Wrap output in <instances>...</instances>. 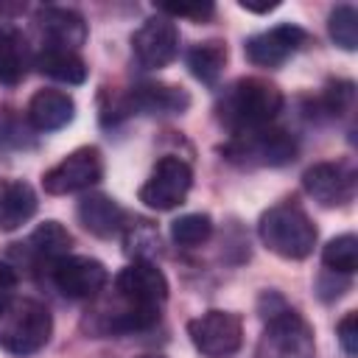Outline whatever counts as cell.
I'll list each match as a JSON object with an SVG mask.
<instances>
[{"mask_svg":"<svg viewBox=\"0 0 358 358\" xmlns=\"http://www.w3.org/2000/svg\"><path fill=\"white\" fill-rule=\"evenodd\" d=\"M282 101L285 98L277 84L249 76V78H238L221 92L215 103V117L232 134H243L268 126L280 115Z\"/></svg>","mask_w":358,"mask_h":358,"instance_id":"6da1fadb","label":"cell"},{"mask_svg":"<svg viewBox=\"0 0 358 358\" xmlns=\"http://www.w3.org/2000/svg\"><path fill=\"white\" fill-rule=\"evenodd\" d=\"M53 333L48 305L31 296H8L0 302V350L17 358L39 352Z\"/></svg>","mask_w":358,"mask_h":358,"instance_id":"7a4b0ae2","label":"cell"},{"mask_svg":"<svg viewBox=\"0 0 358 358\" xmlns=\"http://www.w3.org/2000/svg\"><path fill=\"white\" fill-rule=\"evenodd\" d=\"M260 316L266 322L260 352L268 350V358H313V327L305 322L299 310L285 305L277 294H263L260 299Z\"/></svg>","mask_w":358,"mask_h":358,"instance_id":"3957f363","label":"cell"},{"mask_svg":"<svg viewBox=\"0 0 358 358\" xmlns=\"http://www.w3.org/2000/svg\"><path fill=\"white\" fill-rule=\"evenodd\" d=\"M257 235L263 246L285 260H305L316 246V227L302 207L282 201L268 207L257 221Z\"/></svg>","mask_w":358,"mask_h":358,"instance_id":"277c9868","label":"cell"},{"mask_svg":"<svg viewBox=\"0 0 358 358\" xmlns=\"http://www.w3.org/2000/svg\"><path fill=\"white\" fill-rule=\"evenodd\" d=\"M218 151L224 159L241 168H280L296 159V140L285 129L263 126L255 131L232 134Z\"/></svg>","mask_w":358,"mask_h":358,"instance_id":"5b68a950","label":"cell"},{"mask_svg":"<svg viewBox=\"0 0 358 358\" xmlns=\"http://www.w3.org/2000/svg\"><path fill=\"white\" fill-rule=\"evenodd\" d=\"M193 187V168L182 157H159L148 179L137 190V199L148 210H173L179 207Z\"/></svg>","mask_w":358,"mask_h":358,"instance_id":"8992f818","label":"cell"},{"mask_svg":"<svg viewBox=\"0 0 358 358\" xmlns=\"http://www.w3.org/2000/svg\"><path fill=\"white\" fill-rule=\"evenodd\" d=\"M193 347L207 358H229L243 344V322L229 310H207L187 322Z\"/></svg>","mask_w":358,"mask_h":358,"instance_id":"52a82bcc","label":"cell"},{"mask_svg":"<svg viewBox=\"0 0 358 358\" xmlns=\"http://www.w3.org/2000/svg\"><path fill=\"white\" fill-rule=\"evenodd\" d=\"M101 176H103L101 151L95 145H81L70 151L64 159H59L50 171H45L42 187L50 196H67V193H78V190L98 185Z\"/></svg>","mask_w":358,"mask_h":358,"instance_id":"ba28073f","label":"cell"},{"mask_svg":"<svg viewBox=\"0 0 358 358\" xmlns=\"http://www.w3.org/2000/svg\"><path fill=\"white\" fill-rule=\"evenodd\" d=\"M48 274L56 291H62L67 299H92L109 282L106 266L87 255H64L48 266Z\"/></svg>","mask_w":358,"mask_h":358,"instance_id":"9c48e42d","label":"cell"},{"mask_svg":"<svg viewBox=\"0 0 358 358\" xmlns=\"http://www.w3.org/2000/svg\"><path fill=\"white\" fill-rule=\"evenodd\" d=\"M115 294L120 302L140 310H159L168 299V280L151 260H134L115 277Z\"/></svg>","mask_w":358,"mask_h":358,"instance_id":"30bf717a","label":"cell"},{"mask_svg":"<svg viewBox=\"0 0 358 358\" xmlns=\"http://www.w3.org/2000/svg\"><path fill=\"white\" fill-rule=\"evenodd\" d=\"M131 53L145 70L168 67L179 53V28H176V22L165 14L148 17L131 34Z\"/></svg>","mask_w":358,"mask_h":358,"instance_id":"8fae6325","label":"cell"},{"mask_svg":"<svg viewBox=\"0 0 358 358\" xmlns=\"http://www.w3.org/2000/svg\"><path fill=\"white\" fill-rule=\"evenodd\" d=\"M308 31H302L294 22H280L268 31H260L255 36H249L243 42V53L255 67H280L282 62H288L299 48L308 45Z\"/></svg>","mask_w":358,"mask_h":358,"instance_id":"7c38bea8","label":"cell"},{"mask_svg":"<svg viewBox=\"0 0 358 358\" xmlns=\"http://www.w3.org/2000/svg\"><path fill=\"white\" fill-rule=\"evenodd\" d=\"M190 106L187 90L176 84H162V81H143L126 92V98L117 103L123 115L137 112V115H182Z\"/></svg>","mask_w":358,"mask_h":358,"instance_id":"4fadbf2b","label":"cell"},{"mask_svg":"<svg viewBox=\"0 0 358 358\" xmlns=\"http://www.w3.org/2000/svg\"><path fill=\"white\" fill-rule=\"evenodd\" d=\"M305 193L322 207H341L352 199L355 176L341 162H316L302 173Z\"/></svg>","mask_w":358,"mask_h":358,"instance_id":"5bb4252c","label":"cell"},{"mask_svg":"<svg viewBox=\"0 0 358 358\" xmlns=\"http://www.w3.org/2000/svg\"><path fill=\"white\" fill-rule=\"evenodd\" d=\"M36 31L48 42V48H64L78 50L87 42V22L78 11L62 8V6H42L34 17Z\"/></svg>","mask_w":358,"mask_h":358,"instance_id":"9a60e30c","label":"cell"},{"mask_svg":"<svg viewBox=\"0 0 358 358\" xmlns=\"http://www.w3.org/2000/svg\"><path fill=\"white\" fill-rule=\"evenodd\" d=\"M25 117L36 131H56V129H64L76 117V101L64 90L45 87L31 95Z\"/></svg>","mask_w":358,"mask_h":358,"instance_id":"2e32d148","label":"cell"},{"mask_svg":"<svg viewBox=\"0 0 358 358\" xmlns=\"http://www.w3.org/2000/svg\"><path fill=\"white\" fill-rule=\"evenodd\" d=\"M76 213H78V221L84 224V229L92 232L95 238L120 235L123 227L129 224L126 221V210L112 196H103V193H87V196H81Z\"/></svg>","mask_w":358,"mask_h":358,"instance_id":"e0dca14e","label":"cell"},{"mask_svg":"<svg viewBox=\"0 0 358 358\" xmlns=\"http://www.w3.org/2000/svg\"><path fill=\"white\" fill-rule=\"evenodd\" d=\"M22 246V255L28 260H34L36 266H50L53 260L70 255V246H73V235L67 232V227H62L59 221H42Z\"/></svg>","mask_w":358,"mask_h":358,"instance_id":"ac0fdd59","label":"cell"},{"mask_svg":"<svg viewBox=\"0 0 358 358\" xmlns=\"http://www.w3.org/2000/svg\"><path fill=\"white\" fill-rule=\"evenodd\" d=\"M34 67L62 84H84L87 81V64L76 50H64V48H42L34 56Z\"/></svg>","mask_w":358,"mask_h":358,"instance_id":"d6986e66","label":"cell"},{"mask_svg":"<svg viewBox=\"0 0 358 358\" xmlns=\"http://www.w3.org/2000/svg\"><path fill=\"white\" fill-rule=\"evenodd\" d=\"M36 213V193L28 182H8L0 193V232L20 229Z\"/></svg>","mask_w":358,"mask_h":358,"instance_id":"ffe728a7","label":"cell"},{"mask_svg":"<svg viewBox=\"0 0 358 358\" xmlns=\"http://www.w3.org/2000/svg\"><path fill=\"white\" fill-rule=\"evenodd\" d=\"M224 64H227V45L221 39H207L187 50V67L201 84H210V87L218 84Z\"/></svg>","mask_w":358,"mask_h":358,"instance_id":"44dd1931","label":"cell"},{"mask_svg":"<svg viewBox=\"0 0 358 358\" xmlns=\"http://www.w3.org/2000/svg\"><path fill=\"white\" fill-rule=\"evenodd\" d=\"M28 73V48L14 28H0V81L20 84Z\"/></svg>","mask_w":358,"mask_h":358,"instance_id":"7402d4cb","label":"cell"},{"mask_svg":"<svg viewBox=\"0 0 358 358\" xmlns=\"http://www.w3.org/2000/svg\"><path fill=\"white\" fill-rule=\"evenodd\" d=\"M123 243H126V255H131L134 260H151L154 255H159V232L151 221H129L123 227Z\"/></svg>","mask_w":358,"mask_h":358,"instance_id":"603a6c76","label":"cell"},{"mask_svg":"<svg viewBox=\"0 0 358 358\" xmlns=\"http://www.w3.org/2000/svg\"><path fill=\"white\" fill-rule=\"evenodd\" d=\"M322 263L336 274H352L358 268V238L352 232L336 235L322 249Z\"/></svg>","mask_w":358,"mask_h":358,"instance_id":"cb8c5ba5","label":"cell"},{"mask_svg":"<svg viewBox=\"0 0 358 358\" xmlns=\"http://www.w3.org/2000/svg\"><path fill=\"white\" fill-rule=\"evenodd\" d=\"M213 235V218L207 213H187L171 224V238L179 246H201Z\"/></svg>","mask_w":358,"mask_h":358,"instance_id":"d4e9b609","label":"cell"},{"mask_svg":"<svg viewBox=\"0 0 358 358\" xmlns=\"http://www.w3.org/2000/svg\"><path fill=\"white\" fill-rule=\"evenodd\" d=\"M327 31H330V39L341 50H355L358 48V11L352 6H347V3L336 6L330 11Z\"/></svg>","mask_w":358,"mask_h":358,"instance_id":"484cf974","label":"cell"},{"mask_svg":"<svg viewBox=\"0 0 358 358\" xmlns=\"http://www.w3.org/2000/svg\"><path fill=\"white\" fill-rule=\"evenodd\" d=\"M352 98H355V87H352V81H330V84L324 87L322 106H324V112H327V115L338 117V115L350 112Z\"/></svg>","mask_w":358,"mask_h":358,"instance_id":"4316f807","label":"cell"},{"mask_svg":"<svg viewBox=\"0 0 358 358\" xmlns=\"http://www.w3.org/2000/svg\"><path fill=\"white\" fill-rule=\"evenodd\" d=\"M157 14H165V17H187V20H196V22H204L215 14V6L213 3H179V6H168V3H159L157 6Z\"/></svg>","mask_w":358,"mask_h":358,"instance_id":"83f0119b","label":"cell"},{"mask_svg":"<svg viewBox=\"0 0 358 358\" xmlns=\"http://www.w3.org/2000/svg\"><path fill=\"white\" fill-rule=\"evenodd\" d=\"M336 333H338V341L347 358H355L358 355V313L355 310L344 313V319L336 324Z\"/></svg>","mask_w":358,"mask_h":358,"instance_id":"f1b7e54d","label":"cell"},{"mask_svg":"<svg viewBox=\"0 0 358 358\" xmlns=\"http://www.w3.org/2000/svg\"><path fill=\"white\" fill-rule=\"evenodd\" d=\"M14 285H17V271H14L8 263L0 260V302H6V299L11 296Z\"/></svg>","mask_w":358,"mask_h":358,"instance_id":"f546056e","label":"cell"},{"mask_svg":"<svg viewBox=\"0 0 358 358\" xmlns=\"http://www.w3.org/2000/svg\"><path fill=\"white\" fill-rule=\"evenodd\" d=\"M280 3L274 0V3H260V6H255V3H249V0H241V8H246V11H255V14H266V11H274Z\"/></svg>","mask_w":358,"mask_h":358,"instance_id":"4dcf8cb0","label":"cell"},{"mask_svg":"<svg viewBox=\"0 0 358 358\" xmlns=\"http://www.w3.org/2000/svg\"><path fill=\"white\" fill-rule=\"evenodd\" d=\"M143 358H159V355H143Z\"/></svg>","mask_w":358,"mask_h":358,"instance_id":"1f68e13d","label":"cell"}]
</instances>
